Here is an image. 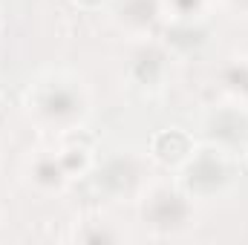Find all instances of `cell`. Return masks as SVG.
<instances>
[{
	"instance_id": "cell-1",
	"label": "cell",
	"mask_w": 248,
	"mask_h": 245,
	"mask_svg": "<svg viewBox=\"0 0 248 245\" xmlns=\"http://www.w3.org/2000/svg\"><path fill=\"white\" fill-rule=\"evenodd\" d=\"M147 216H150V222L159 225V228H176V225L185 222L187 205L182 202V196H176V193H170V190H162V193L153 196V202H150V208H147Z\"/></svg>"
},
{
	"instance_id": "cell-2",
	"label": "cell",
	"mask_w": 248,
	"mask_h": 245,
	"mask_svg": "<svg viewBox=\"0 0 248 245\" xmlns=\"http://www.w3.org/2000/svg\"><path fill=\"white\" fill-rule=\"evenodd\" d=\"M222 179H225V170H222V165L214 156L196 159V165H190V170H187V184L196 187V190H202V193L217 190L222 184Z\"/></svg>"
},
{
	"instance_id": "cell-3",
	"label": "cell",
	"mask_w": 248,
	"mask_h": 245,
	"mask_svg": "<svg viewBox=\"0 0 248 245\" xmlns=\"http://www.w3.org/2000/svg\"><path fill=\"white\" fill-rule=\"evenodd\" d=\"M44 107H46L49 116H63V113H72V110H75V98H72V92L58 90V92H52V95L44 101Z\"/></svg>"
},
{
	"instance_id": "cell-4",
	"label": "cell",
	"mask_w": 248,
	"mask_h": 245,
	"mask_svg": "<svg viewBox=\"0 0 248 245\" xmlns=\"http://www.w3.org/2000/svg\"><path fill=\"white\" fill-rule=\"evenodd\" d=\"M122 15H127L130 20H150V3L147 0H130L127 9H122Z\"/></svg>"
},
{
	"instance_id": "cell-5",
	"label": "cell",
	"mask_w": 248,
	"mask_h": 245,
	"mask_svg": "<svg viewBox=\"0 0 248 245\" xmlns=\"http://www.w3.org/2000/svg\"><path fill=\"white\" fill-rule=\"evenodd\" d=\"M38 173H41L44 182H58V168H55V165H41Z\"/></svg>"
},
{
	"instance_id": "cell-6",
	"label": "cell",
	"mask_w": 248,
	"mask_h": 245,
	"mask_svg": "<svg viewBox=\"0 0 248 245\" xmlns=\"http://www.w3.org/2000/svg\"><path fill=\"white\" fill-rule=\"evenodd\" d=\"M243 3H248V0H243Z\"/></svg>"
}]
</instances>
